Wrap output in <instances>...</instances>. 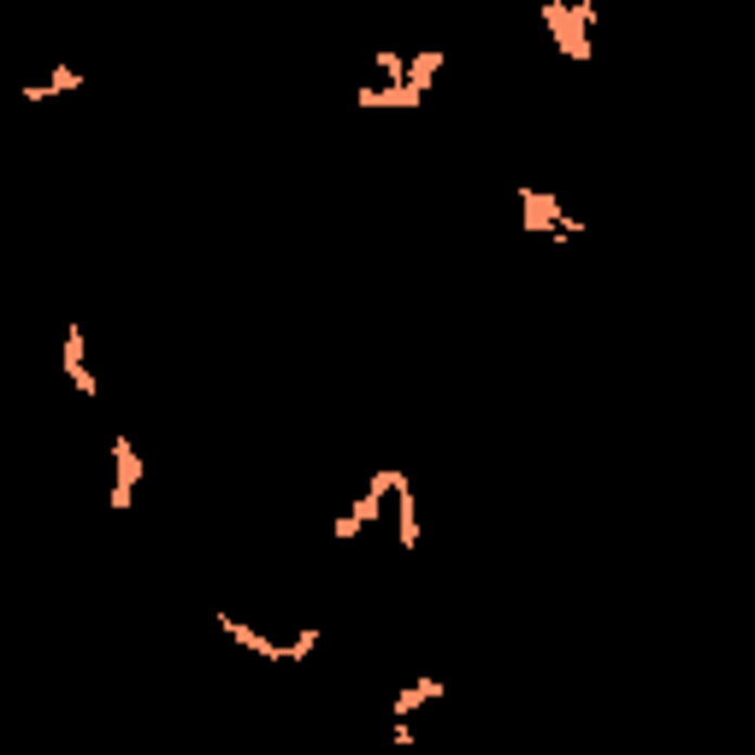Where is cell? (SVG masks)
Instances as JSON below:
<instances>
[{
	"label": "cell",
	"mask_w": 755,
	"mask_h": 755,
	"mask_svg": "<svg viewBox=\"0 0 755 755\" xmlns=\"http://www.w3.org/2000/svg\"><path fill=\"white\" fill-rule=\"evenodd\" d=\"M543 24L555 36V48L566 53L573 65H590V24H597V7L590 0H543Z\"/></svg>",
	"instance_id": "obj_1"
},
{
	"label": "cell",
	"mask_w": 755,
	"mask_h": 755,
	"mask_svg": "<svg viewBox=\"0 0 755 755\" xmlns=\"http://www.w3.org/2000/svg\"><path fill=\"white\" fill-rule=\"evenodd\" d=\"M520 231L543 242H566V236H585V219L566 213L549 189H520Z\"/></svg>",
	"instance_id": "obj_2"
},
{
	"label": "cell",
	"mask_w": 755,
	"mask_h": 755,
	"mask_svg": "<svg viewBox=\"0 0 755 755\" xmlns=\"http://www.w3.org/2000/svg\"><path fill=\"white\" fill-rule=\"evenodd\" d=\"M396 478H401V472H372V478H367V490L355 496V508H348V514L331 525V537H336V543H355V537L367 532V525L378 520V508H384V496H396Z\"/></svg>",
	"instance_id": "obj_3"
},
{
	"label": "cell",
	"mask_w": 755,
	"mask_h": 755,
	"mask_svg": "<svg viewBox=\"0 0 755 755\" xmlns=\"http://www.w3.org/2000/svg\"><path fill=\"white\" fill-rule=\"evenodd\" d=\"M137 484H142V455H137V443L118 431L113 437V514H130V502H137Z\"/></svg>",
	"instance_id": "obj_4"
},
{
	"label": "cell",
	"mask_w": 755,
	"mask_h": 755,
	"mask_svg": "<svg viewBox=\"0 0 755 755\" xmlns=\"http://www.w3.org/2000/svg\"><path fill=\"white\" fill-rule=\"evenodd\" d=\"M60 367L72 378V389L84 401H94V372H89V331L84 325H65V343H60Z\"/></svg>",
	"instance_id": "obj_5"
},
{
	"label": "cell",
	"mask_w": 755,
	"mask_h": 755,
	"mask_svg": "<svg viewBox=\"0 0 755 755\" xmlns=\"http://www.w3.org/2000/svg\"><path fill=\"white\" fill-rule=\"evenodd\" d=\"M355 106H367V113H413V106H425V94H413L408 84H396V89L360 84V89H355Z\"/></svg>",
	"instance_id": "obj_6"
},
{
	"label": "cell",
	"mask_w": 755,
	"mask_h": 755,
	"mask_svg": "<svg viewBox=\"0 0 755 755\" xmlns=\"http://www.w3.org/2000/svg\"><path fill=\"white\" fill-rule=\"evenodd\" d=\"M219 631L236 643V650H248V655H260V661H278L283 655V643H272L260 626H248V619H236V614H219Z\"/></svg>",
	"instance_id": "obj_7"
},
{
	"label": "cell",
	"mask_w": 755,
	"mask_h": 755,
	"mask_svg": "<svg viewBox=\"0 0 755 755\" xmlns=\"http://www.w3.org/2000/svg\"><path fill=\"white\" fill-rule=\"evenodd\" d=\"M396 543L408 549H420V502H413V484H408V472L396 478Z\"/></svg>",
	"instance_id": "obj_8"
},
{
	"label": "cell",
	"mask_w": 755,
	"mask_h": 755,
	"mask_svg": "<svg viewBox=\"0 0 755 755\" xmlns=\"http://www.w3.org/2000/svg\"><path fill=\"white\" fill-rule=\"evenodd\" d=\"M425 703H443V679H413L389 696V720H413Z\"/></svg>",
	"instance_id": "obj_9"
},
{
	"label": "cell",
	"mask_w": 755,
	"mask_h": 755,
	"mask_svg": "<svg viewBox=\"0 0 755 755\" xmlns=\"http://www.w3.org/2000/svg\"><path fill=\"white\" fill-rule=\"evenodd\" d=\"M72 89H84V72H72V65H53L42 84H24V89H18V101L42 106V101H53V94H72Z\"/></svg>",
	"instance_id": "obj_10"
},
{
	"label": "cell",
	"mask_w": 755,
	"mask_h": 755,
	"mask_svg": "<svg viewBox=\"0 0 755 755\" xmlns=\"http://www.w3.org/2000/svg\"><path fill=\"white\" fill-rule=\"evenodd\" d=\"M437 72H443V48H420V53L408 60V89H413V94H431Z\"/></svg>",
	"instance_id": "obj_11"
},
{
	"label": "cell",
	"mask_w": 755,
	"mask_h": 755,
	"mask_svg": "<svg viewBox=\"0 0 755 755\" xmlns=\"http://www.w3.org/2000/svg\"><path fill=\"white\" fill-rule=\"evenodd\" d=\"M378 77H384V89L408 84V60H401L396 48H378Z\"/></svg>",
	"instance_id": "obj_12"
},
{
	"label": "cell",
	"mask_w": 755,
	"mask_h": 755,
	"mask_svg": "<svg viewBox=\"0 0 755 755\" xmlns=\"http://www.w3.org/2000/svg\"><path fill=\"white\" fill-rule=\"evenodd\" d=\"M319 638H325V631H319V626L295 631V643H283V655H278V661H307V655L319 650Z\"/></svg>",
	"instance_id": "obj_13"
},
{
	"label": "cell",
	"mask_w": 755,
	"mask_h": 755,
	"mask_svg": "<svg viewBox=\"0 0 755 755\" xmlns=\"http://www.w3.org/2000/svg\"><path fill=\"white\" fill-rule=\"evenodd\" d=\"M389 744H396V750H413L420 738H413V726H408V720H389Z\"/></svg>",
	"instance_id": "obj_14"
}]
</instances>
